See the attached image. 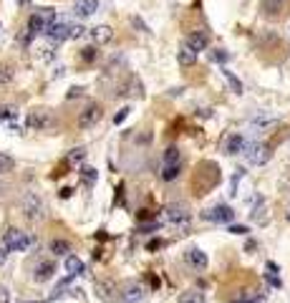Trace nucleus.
<instances>
[{
	"instance_id": "nucleus-1",
	"label": "nucleus",
	"mask_w": 290,
	"mask_h": 303,
	"mask_svg": "<svg viewBox=\"0 0 290 303\" xmlns=\"http://www.w3.org/2000/svg\"><path fill=\"white\" fill-rule=\"evenodd\" d=\"M164 220H167L169 225H177V230H189V220H192V215H189V207H187V205H182V202H172V205L164 207Z\"/></svg>"
},
{
	"instance_id": "nucleus-2",
	"label": "nucleus",
	"mask_w": 290,
	"mask_h": 303,
	"mask_svg": "<svg viewBox=\"0 0 290 303\" xmlns=\"http://www.w3.org/2000/svg\"><path fill=\"white\" fill-rule=\"evenodd\" d=\"M245 154V159L250 162V164H255V167H262V164H267L270 162V157H273V152L267 144H262V142H255V144H247V149L242 152Z\"/></svg>"
},
{
	"instance_id": "nucleus-3",
	"label": "nucleus",
	"mask_w": 290,
	"mask_h": 303,
	"mask_svg": "<svg viewBox=\"0 0 290 303\" xmlns=\"http://www.w3.org/2000/svg\"><path fill=\"white\" fill-rule=\"evenodd\" d=\"M71 21H66V18H56V21H51L48 23V28L43 35H48V41H53V43H61V41H66V38H71Z\"/></svg>"
},
{
	"instance_id": "nucleus-4",
	"label": "nucleus",
	"mask_w": 290,
	"mask_h": 303,
	"mask_svg": "<svg viewBox=\"0 0 290 303\" xmlns=\"http://www.w3.org/2000/svg\"><path fill=\"white\" fill-rule=\"evenodd\" d=\"M101 119H104V106L101 104H88L79 117V126L81 129H93Z\"/></svg>"
},
{
	"instance_id": "nucleus-5",
	"label": "nucleus",
	"mask_w": 290,
	"mask_h": 303,
	"mask_svg": "<svg viewBox=\"0 0 290 303\" xmlns=\"http://www.w3.org/2000/svg\"><path fill=\"white\" fill-rule=\"evenodd\" d=\"M23 212H26V217L28 220H43V212H46V205H43V200L38 197V195H26V200H23Z\"/></svg>"
},
{
	"instance_id": "nucleus-6",
	"label": "nucleus",
	"mask_w": 290,
	"mask_h": 303,
	"mask_svg": "<svg viewBox=\"0 0 290 303\" xmlns=\"http://www.w3.org/2000/svg\"><path fill=\"white\" fill-rule=\"evenodd\" d=\"M146 296L144 286L142 283H137V280H129L124 288H121V301L124 303H142Z\"/></svg>"
},
{
	"instance_id": "nucleus-7",
	"label": "nucleus",
	"mask_w": 290,
	"mask_h": 303,
	"mask_svg": "<svg viewBox=\"0 0 290 303\" xmlns=\"http://www.w3.org/2000/svg\"><path fill=\"white\" fill-rule=\"evenodd\" d=\"M3 240L8 242V248H10L13 253H23V250H28L30 248V238L26 235V233H21V230H10V233H5Z\"/></svg>"
},
{
	"instance_id": "nucleus-8",
	"label": "nucleus",
	"mask_w": 290,
	"mask_h": 303,
	"mask_svg": "<svg viewBox=\"0 0 290 303\" xmlns=\"http://www.w3.org/2000/svg\"><path fill=\"white\" fill-rule=\"evenodd\" d=\"M93 291H96V298L101 303H116V286L109 280H96L93 283Z\"/></svg>"
},
{
	"instance_id": "nucleus-9",
	"label": "nucleus",
	"mask_w": 290,
	"mask_h": 303,
	"mask_svg": "<svg viewBox=\"0 0 290 303\" xmlns=\"http://www.w3.org/2000/svg\"><path fill=\"white\" fill-rule=\"evenodd\" d=\"M204 220H209V222H232L235 220V210L227 207V205H217V207L204 212Z\"/></svg>"
},
{
	"instance_id": "nucleus-10",
	"label": "nucleus",
	"mask_w": 290,
	"mask_h": 303,
	"mask_svg": "<svg viewBox=\"0 0 290 303\" xmlns=\"http://www.w3.org/2000/svg\"><path fill=\"white\" fill-rule=\"evenodd\" d=\"M56 275V263L53 260H41L35 268H33V280L35 283H46Z\"/></svg>"
},
{
	"instance_id": "nucleus-11",
	"label": "nucleus",
	"mask_w": 290,
	"mask_h": 303,
	"mask_svg": "<svg viewBox=\"0 0 290 303\" xmlns=\"http://www.w3.org/2000/svg\"><path fill=\"white\" fill-rule=\"evenodd\" d=\"M26 121H28L30 129H35V131H38V129H48V126H51V114H48L46 109H35V111L28 114Z\"/></svg>"
},
{
	"instance_id": "nucleus-12",
	"label": "nucleus",
	"mask_w": 290,
	"mask_h": 303,
	"mask_svg": "<svg viewBox=\"0 0 290 303\" xmlns=\"http://www.w3.org/2000/svg\"><path fill=\"white\" fill-rule=\"evenodd\" d=\"M184 260H187V266H192V268H197V271H204L207 268V255H204V250L200 248H189L187 253H184Z\"/></svg>"
},
{
	"instance_id": "nucleus-13",
	"label": "nucleus",
	"mask_w": 290,
	"mask_h": 303,
	"mask_svg": "<svg viewBox=\"0 0 290 303\" xmlns=\"http://www.w3.org/2000/svg\"><path fill=\"white\" fill-rule=\"evenodd\" d=\"M99 10V0H76L73 3V15L76 18H88Z\"/></svg>"
},
{
	"instance_id": "nucleus-14",
	"label": "nucleus",
	"mask_w": 290,
	"mask_h": 303,
	"mask_svg": "<svg viewBox=\"0 0 290 303\" xmlns=\"http://www.w3.org/2000/svg\"><path fill=\"white\" fill-rule=\"evenodd\" d=\"M88 35H91L93 46H104V43H109L114 38V30L109 26H96V28H88Z\"/></svg>"
},
{
	"instance_id": "nucleus-15",
	"label": "nucleus",
	"mask_w": 290,
	"mask_h": 303,
	"mask_svg": "<svg viewBox=\"0 0 290 303\" xmlns=\"http://www.w3.org/2000/svg\"><path fill=\"white\" fill-rule=\"evenodd\" d=\"M247 149V139L242 134H230L225 142V154H242Z\"/></svg>"
},
{
	"instance_id": "nucleus-16",
	"label": "nucleus",
	"mask_w": 290,
	"mask_h": 303,
	"mask_svg": "<svg viewBox=\"0 0 290 303\" xmlns=\"http://www.w3.org/2000/svg\"><path fill=\"white\" fill-rule=\"evenodd\" d=\"M184 43L200 53V51H204V48L209 46V35H207V33H202V30H195V33H189V35H187V41H184Z\"/></svg>"
},
{
	"instance_id": "nucleus-17",
	"label": "nucleus",
	"mask_w": 290,
	"mask_h": 303,
	"mask_svg": "<svg viewBox=\"0 0 290 303\" xmlns=\"http://www.w3.org/2000/svg\"><path fill=\"white\" fill-rule=\"evenodd\" d=\"M177 61L182 63V66H192V63H197V51L195 48H189L187 43L177 51Z\"/></svg>"
},
{
	"instance_id": "nucleus-18",
	"label": "nucleus",
	"mask_w": 290,
	"mask_h": 303,
	"mask_svg": "<svg viewBox=\"0 0 290 303\" xmlns=\"http://www.w3.org/2000/svg\"><path fill=\"white\" fill-rule=\"evenodd\" d=\"M66 271L71 273V275H84V273H86V266H84V260H81V258L68 255V258H66Z\"/></svg>"
},
{
	"instance_id": "nucleus-19",
	"label": "nucleus",
	"mask_w": 290,
	"mask_h": 303,
	"mask_svg": "<svg viewBox=\"0 0 290 303\" xmlns=\"http://www.w3.org/2000/svg\"><path fill=\"white\" fill-rule=\"evenodd\" d=\"M119 93H121V96H131V99H142V96H144V89H142V84H139L137 79H131Z\"/></svg>"
},
{
	"instance_id": "nucleus-20",
	"label": "nucleus",
	"mask_w": 290,
	"mask_h": 303,
	"mask_svg": "<svg viewBox=\"0 0 290 303\" xmlns=\"http://www.w3.org/2000/svg\"><path fill=\"white\" fill-rule=\"evenodd\" d=\"M35 56H38L41 61H51L53 56H56V43H53V41H48V43L38 46V48H35Z\"/></svg>"
},
{
	"instance_id": "nucleus-21",
	"label": "nucleus",
	"mask_w": 290,
	"mask_h": 303,
	"mask_svg": "<svg viewBox=\"0 0 290 303\" xmlns=\"http://www.w3.org/2000/svg\"><path fill=\"white\" fill-rule=\"evenodd\" d=\"M13 119H18V106L3 104V106H0V121H13Z\"/></svg>"
},
{
	"instance_id": "nucleus-22",
	"label": "nucleus",
	"mask_w": 290,
	"mask_h": 303,
	"mask_svg": "<svg viewBox=\"0 0 290 303\" xmlns=\"http://www.w3.org/2000/svg\"><path fill=\"white\" fill-rule=\"evenodd\" d=\"M179 169H182L179 164H164V167H162V180H164V182H174L177 177H179Z\"/></svg>"
},
{
	"instance_id": "nucleus-23",
	"label": "nucleus",
	"mask_w": 290,
	"mask_h": 303,
	"mask_svg": "<svg viewBox=\"0 0 290 303\" xmlns=\"http://www.w3.org/2000/svg\"><path fill=\"white\" fill-rule=\"evenodd\" d=\"M222 76L227 79V84H230V89L235 91V93H242V81L232 73V71H227V68H222Z\"/></svg>"
},
{
	"instance_id": "nucleus-24",
	"label": "nucleus",
	"mask_w": 290,
	"mask_h": 303,
	"mask_svg": "<svg viewBox=\"0 0 290 303\" xmlns=\"http://www.w3.org/2000/svg\"><path fill=\"white\" fill-rule=\"evenodd\" d=\"M51 253H53V255H66V253H71V242L58 238V240L51 242Z\"/></svg>"
},
{
	"instance_id": "nucleus-25",
	"label": "nucleus",
	"mask_w": 290,
	"mask_h": 303,
	"mask_svg": "<svg viewBox=\"0 0 290 303\" xmlns=\"http://www.w3.org/2000/svg\"><path fill=\"white\" fill-rule=\"evenodd\" d=\"M13 167H15V159L0 152V175H8V172H13Z\"/></svg>"
},
{
	"instance_id": "nucleus-26",
	"label": "nucleus",
	"mask_w": 290,
	"mask_h": 303,
	"mask_svg": "<svg viewBox=\"0 0 290 303\" xmlns=\"http://www.w3.org/2000/svg\"><path fill=\"white\" fill-rule=\"evenodd\" d=\"M179 149L177 147H169V149L164 152V157H162V164H179Z\"/></svg>"
},
{
	"instance_id": "nucleus-27",
	"label": "nucleus",
	"mask_w": 290,
	"mask_h": 303,
	"mask_svg": "<svg viewBox=\"0 0 290 303\" xmlns=\"http://www.w3.org/2000/svg\"><path fill=\"white\" fill-rule=\"evenodd\" d=\"M96 177H99L96 169H91V167H81V182H84L86 187H91V184L96 182Z\"/></svg>"
},
{
	"instance_id": "nucleus-28",
	"label": "nucleus",
	"mask_w": 290,
	"mask_h": 303,
	"mask_svg": "<svg viewBox=\"0 0 290 303\" xmlns=\"http://www.w3.org/2000/svg\"><path fill=\"white\" fill-rule=\"evenodd\" d=\"M275 121H278V117H255L250 124H253L255 129H265V126H273Z\"/></svg>"
},
{
	"instance_id": "nucleus-29",
	"label": "nucleus",
	"mask_w": 290,
	"mask_h": 303,
	"mask_svg": "<svg viewBox=\"0 0 290 303\" xmlns=\"http://www.w3.org/2000/svg\"><path fill=\"white\" fill-rule=\"evenodd\" d=\"M15 76V71L8 66V63H0V84H10Z\"/></svg>"
},
{
	"instance_id": "nucleus-30",
	"label": "nucleus",
	"mask_w": 290,
	"mask_h": 303,
	"mask_svg": "<svg viewBox=\"0 0 290 303\" xmlns=\"http://www.w3.org/2000/svg\"><path fill=\"white\" fill-rule=\"evenodd\" d=\"M179 303H207V301H204L202 293H197V291H189V293H184V296L179 298Z\"/></svg>"
},
{
	"instance_id": "nucleus-31",
	"label": "nucleus",
	"mask_w": 290,
	"mask_h": 303,
	"mask_svg": "<svg viewBox=\"0 0 290 303\" xmlns=\"http://www.w3.org/2000/svg\"><path fill=\"white\" fill-rule=\"evenodd\" d=\"M96 56H99L96 46H88V48H84V51H81V59L86 61V63H91V61H96Z\"/></svg>"
},
{
	"instance_id": "nucleus-32",
	"label": "nucleus",
	"mask_w": 290,
	"mask_h": 303,
	"mask_svg": "<svg viewBox=\"0 0 290 303\" xmlns=\"http://www.w3.org/2000/svg\"><path fill=\"white\" fill-rule=\"evenodd\" d=\"M86 33H88V30L84 28V26H79V23H73V26H71V38H84Z\"/></svg>"
},
{
	"instance_id": "nucleus-33",
	"label": "nucleus",
	"mask_w": 290,
	"mask_h": 303,
	"mask_svg": "<svg viewBox=\"0 0 290 303\" xmlns=\"http://www.w3.org/2000/svg\"><path fill=\"white\" fill-rule=\"evenodd\" d=\"M84 157H86V149H81V147H79V149H73L71 154H68V162H81Z\"/></svg>"
},
{
	"instance_id": "nucleus-34",
	"label": "nucleus",
	"mask_w": 290,
	"mask_h": 303,
	"mask_svg": "<svg viewBox=\"0 0 290 303\" xmlns=\"http://www.w3.org/2000/svg\"><path fill=\"white\" fill-rule=\"evenodd\" d=\"M212 61H217V63H227V61H230V53H225V51H215V53H212Z\"/></svg>"
},
{
	"instance_id": "nucleus-35",
	"label": "nucleus",
	"mask_w": 290,
	"mask_h": 303,
	"mask_svg": "<svg viewBox=\"0 0 290 303\" xmlns=\"http://www.w3.org/2000/svg\"><path fill=\"white\" fill-rule=\"evenodd\" d=\"M137 230H139V233H154V230H159V222H149V225H137Z\"/></svg>"
},
{
	"instance_id": "nucleus-36",
	"label": "nucleus",
	"mask_w": 290,
	"mask_h": 303,
	"mask_svg": "<svg viewBox=\"0 0 290 303\" xmlns=\"http://www.w3.org/2000/svg\"><path fill=\"white\" fill-rule=\"evenodd\" d=\"M129 111H131L129 106H124V109H119V114H116V117H114V124H121V121H124V119H126V117H129Z\"/></svg>"
},
{
	"instance_id": "nucleus-37",
	"label": "nucleus",
	"mask_w": 290,
	"mask_h": 303,
	"mask_svg": "<svg viewBox=\"0 0 290 303\" xmlns=\"http://www.w3.org/2000/svg\"><path fill=\"white\" fill-rule=\"evenodd\" d=\"M8 253H13L10 248H8V242L0 240V263H5V258H8Z\"/></svg>"
},
{
	"instance_id": "nucleus-38",
	"label": "nucleus",
	"mask_w": 290,
	"mask_h": 303,
	"mask_svg": "<svg viewBox=\"0 0 290 303\" xmlns=\"http://www.w3.org/2000/svg\"><path fill=\"white\" fill-rule=\"evenodd\" d=\"M230 233L232 235H247L250 230H247L245 225H230Z\"/></svg>"
},
{
	"instance_id": "nucleus-39",
	"label": "nucleus",
	"mask_w": 290,
	"mask_h": 303,
	"mask_svg": "<svg viewBox=\"0 0 290 303\" xmlns=\"http://www.w3.org/2000/svg\"><path fill=\"white\" fill-rule=\"evenodd\" d=\"M0 303H10V291L5 286H0Z\"/></svg>"
},
{
	"instance_id": "nucleus-40",
	"label": "nucleus",
	"mask_w": 290,
	"mask_h": 303,
	"mask_svg": "<svg viewBox=\"0 0 290 303\" xmlns=\"http://www.w3.org/2000/svg\"><path fill=\"white\" fill-rule=\"evenodd\" d=\"M81 93H84V89H81V86H73V89L66 93V99H76V96H81Z\"/></svg>"
},
{
	"instance_id": "nucleus-41",
	"label": "nucleus",
	"mask_w": 290,
	"mask_h": 303,
	"mask_svg": "<svg viewBox=\"0 0 290 303\" xmlns=\"http://www.w3.org/2000/svg\"><path fill=\"white\" fill-rule=\"evenodd\" d=\"M267 280H270V286H275V288H280V278H278V275H275V273H273V271L267 273Z\"/></svg>"
},
{
	"instance_id": "nucleus-42",
	"label": "nucleus",
	"mask_w": 290,
	"mask_h": 303,
	"mask_svg": "<svg viewBox=\"0 0 290 303\" xmlns=\"http://www.w3.org/2000/svg\"><path fill=\"white\" fill-rule=\"evenodd\" d=\"M157 248H162V240H149L146 242V250H157Z\"/></svg>"
},
{
	"instance_id": "nucleus-43",
	"label": "nucleus",
	"mask_w": 290,
	"mask_h": 303,
	"mask_svg": "<svg viewBox=\"0 0 290 303\" xmlns=\"http://www.w3.org/2000/svg\"><path fill=\"white\" fill-rule=\"evenodd\" d=\"M131 23H134L137 28H142V30H144V33H146V30H149V28H146V26H144V23H142V18H137V15L131 18Z\"/></svg>"
},
{
	"instance_id": "nucleus-44",
	"label": "nucleus",
	"mask_w": 290,
	"mask_h": 303,
	"mask_svg": "<svg viewBox=\"0 0 290 303\" xmlns=\"http://www.w3.org/2000/svg\"><path fill=\"white\" fill-rule=\"evenodd\" d=\"M71 195H73V190H71V187H63V190H61V197H63V200H66V197H71Z\"/></svg>"
},
{
	"instance_id": "nucleus-45",
	"label": "nucleus",
	"mask_w": 290,
	"mask_h": 303,
	"mask_svg": "<svg viewBox=\"0 0 290 303\" xmlns=\"http://www.w3.org/2000/svg\"><path fill=\"white\" fill-rule=\"evenodd\" d=\"M15 3H18V5H28L30 0H15Z\"/></svg>"
},
{
	"instance_id": "nucleus-46",
	"label": "nucleus",
	"mask_w": 290,
	"mask_h": 303,
	"mask_svg": "<svg viewBox=\"0 0 290 303\" xmlns=\"http://www.w3.org/2000/svg\"><path fill=\"white\" fill-rule=\"evenodd\" d=\"M21 303H28V301H21Z\"/></svg>"
}]
</instances>
